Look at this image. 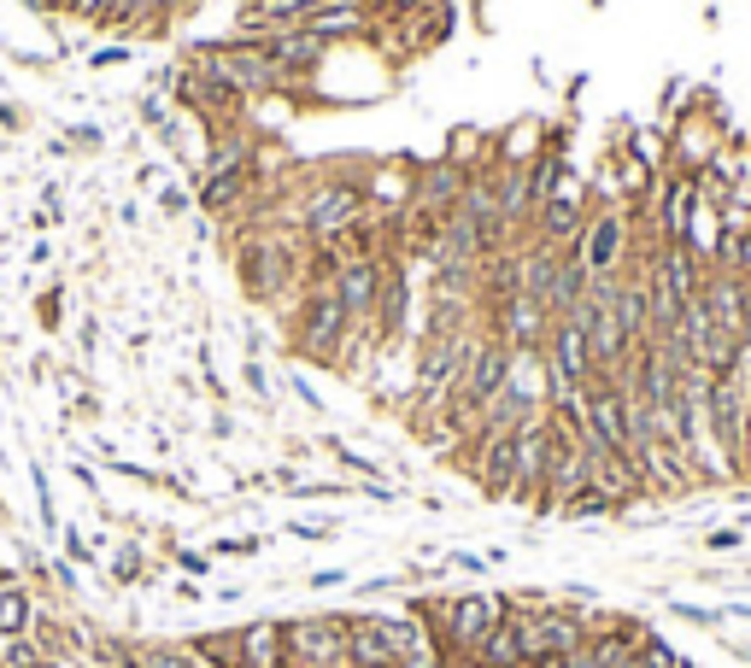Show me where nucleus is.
I'll return each mask as SVG.
<instances>
[{"instance_id":"nucleus-1","label":"nucleus","mask_w":751,"mask_h":668,"mask_svg":"<svg viewBox=\"0 0 751 668\" xmlns=\"http://www.w3.org/2000/svg\"><path fill=\"white\" fill-rule=\"evenodd\" d=\"M505 610H511V598H505V593H482V587H470V593H441V598H423V604H417V616L434 628V639H441V651H447L452 668L475 662L482 639L493 634V621H505Z\"/></svg>"},{"instance_id":"nucleus-2","label":"nucleus","mask_w":751,"mask_h":668,"mask_svg":"<svg viewBox=\"0 0 751 668\" xmlns=\"http://www.w3.org/2000/svg\"><path fill=\"white\" fill-rule=\"evenodd\" d=\"M188 71H200L206 82H218V89L241 94V100H277L288 94V77L277 71V59H270L264 48H253V41H194L182 59Z\"/></svg>"},{"instance_id":"nucleus-3","label":"nucleus","mask_w":751,"mask_h":668,"mask_svg":"<svg viewBox=\"0 0 751 668\" xmlns=\"http://www.w3.org/2000/svg\"><path fill=\"white\" fill-rule=\"evenodd\" d=\"M728 141H734V130H728V112L717 107V94L699 89L693 107H687V112L670 123V171H681V176L711 171Z\"/></svg>"},{"instance_id":"nucleus-4","label":"nucleus","mask_w":751,"mask_h":668,"mask_svg":"<svg viewBox=\"0 0 751 668\" xmlns=\"http://www.w3.org/2000/svg\"><path fill=\"white\" fill-rule=\"evenodd\" d=\"M364 212H370V205H364V188L359 182L323 176V182H311L306 194H300V235L311 246H336V241H347L352 229H359Z\"/></svg>"},{"instance_id":"nucleus-5","label":"nucleus","mask_w":751,"mask_h":668,"mask_svg":"<svg viewBox=\"0 0 751 668\" xmlns=\"http://www.w3.org/2000/svg\"><path fill=\"white\" fill-rule=\"evenodd\" d=\"M581 259L588 276H622L634 259V217L629 205H593L588 212V229H581V241L570 246Z\"/></svg>"},{"instance_id":"nucleus-6","label":"nucleus","mask_w":751,"mask_h":668,"mask_svg":"<svg viewBox=\"0 0 751 668\" xmlns=\"http://www.w3.org/2000/svg\"><path fill=\"white\" fill-rule=\"evenodd\" d=\"M288 634V668H347V616H294Z\"/></svg>"},{"instance_id":"nucleus-7","label":"nucleus","mask_w":751,"mask_h":668,"mask_svg":"<svg viewBox=\"0 0 751 668\" xmlns=\"http://www.w3.org/2000/svg\"><path fill=\"white\" fill-rule=\"evenodd\" d=\"M488 317V334L499 346H511V352H540L547 346V334H552V311L529 300V294H511V300H499L482 311Z\"/></svg>"},{"instance_id":"nucleus-8","label":"nucleus","mask_w":751,"mask_h":668,"mask_svg":"<svg viewBox=\"0 0 751 668\" xmlns=\"http://www.w3.org/2000/svg\"><path fill=\"white\" fill-rule=\"evenodd\" d=\"M540 358H547L552 382H570V387H588L593 375H599L593 346H588V328H581L575 311H570V317H552V334H547V346H540Z\"/></svg>"},{"instance_id":"nucleus-9","label":"nucleus","mask_w":751,"mask_h":668,"mask_svg":"<svg viewBox=\"0 0 751 668\" xmlns=\"http://www.w3.org/2000/svg\"><path fill=\"white\" fill-rule=\"evenodd\" d=\"M464 182L470 171H458L452 159H429V164H417V182H411V212H423L429 223H447L458 212V200H464Z\"/></svg>"},{"instance_id":"nucleus-10","label":"nucleus","mask_w":751,"mask_h":668,"mask_svg":"<svg viewBox=\"0 0 751 668\" xmlns=\"http://www.w3.org/2000/svg\"><path fill=\"white\" fill-rule=\"evenodd\" d=\"M388 264H393V259H382V253H359V259H341V264H336V300L347 305L352 323H359V317H376V294H382Z\"/></svg>"},{"instance_id":"nucleus-11","label":"nucleus","mask_w":751,"mask_h":668,"mask_svg":"<svg viewBox=\"0 0 751 668\" xmlns=\"http://www.w3.org/2000/svg\"><path fill=\"white\" fill-rule=\"evenodd\" d=\"M236 645H241L247 668H288V634H282L277 616H259V621H247V628H236Z\"/></svg>"},{"instance_id":"nucleus-12","label":"nucleus","mask_w":751,"mask_h":668,"mask_svg":"<svg viewBox=\"0 0 751 668\" xmlns=\"http://www.w3.org/2000/svg\"><path fill=\"white\" fill-rule=\"evenodd\" d=\"M347 668H400L376 616H347Z\"/></svg>"},{"instance_id":"nucleus-13","label":"nucleus","mask_w":751,"mask_h":668,"mask_svg":"<svg viewBox=\"0 0 751 668\" xmlns=\"http://www.w3.org/2000/svg\"><path fill=\"white\" fill-rule=\"evenodd\" d=\"M547 123L540 118H523V123H511L505 135H493V164H534L540 148H547Z\"/></svg>"},{"instance_id":"nucleus-14","label":"nucleus","mask_w":751,"mask_h":668,"mask_svg":"<svg viewBox=\"0 0 751 668\" xmlns=\"http://www.w3.org/2000/svg\"><path fill=\"white\" fill-rule=\"evenodd\" d=\"M529 651H523V634H517V616L505 610V621H493V634L482 639L475 651V668H523Z\"/></svg>"},{"instance_id":"nucleus-15","label":"nucleus","mask_w":751,"mask_h":668,"mask_svg":"<svg viewBox=\"0 0 751 668\" xmlns=\"http://www.w3.org/2000/svg\"><path fill=\"white\" fill-rule=\"evenodd\" d=\"M66 657H53L48 645H36L30 634H12V639H0V668H59Z\"/></svg>"},{"instance_id":"nucleus-16","label":"nucleus","mask_w":751,"mask_h":668,"mask_svg":"<svg viewBox=\"0 0 751 668\" xmlns=\"http://www.w3.org/2000/svg\"><path fill=\"white\" fill-rule=\"evenodd\" d=\"M558 516H563V522H604V516H622V510H617L599 487H581V493L570 498V505L558 510Z\"/></svg>"},{"instance_id":"nucleus-17","label":"nucleus","mask_w":751,"mask_h":668,"mask_svg":"<svg viewBox=\"0 0 751 668\" xmlns=\"http://www.w3.org/2000/svg\"><path fill=\"white\" fill-rule=\"evenodd\" d=\"M634 657H640V668H687L681 645H670V639H663L658 628H652V634L640 639V651H634Z\"/></svg>"},{"instance_id":"nucleus-18","label":"nucleus","mask_w":751,"mask_h":668,"mask_svg":"<svg viewBox=\"0 0 751 668\" xmlns=\"http://www.w3.org/2000/svg\"><path fill=\"white\" fill-rule=\"evenodd\" d=\"M141 575H148V557H141V546H123V551L112 557V580H118V587H136Z\"/></svg>"},{"instance_id":"nucleus-19","label":"nucleus","mask_w":751,"mask_h":668,"mask_svg":"<svg viewBox=\"0 0 751 668\" xmlns=\"http://www.w3.org/2000/svg\"><path fill=\"white\" fill-rule=\"evenodd\" d=\"M259 551H264L259 534H229V539H218V546H212V557H259Z\"/></svg>"},{"instance_id":"nucleus-20","label":"nucleus","mask_w":751,"mask_h":668,"mask_svg":"<svg viewBox=\"0 0 751 668\" xmlns=\"http://www.w3.org/2000/svg\"><path fill=\"white\" fill-rule=\"evenodd\" d=\"M241 382H247V387H253V393H259V399H277V382H270V370H264L259 358H247V364H241Z\"/></svg>"},{"instance_id":"nucleus-21","label":"nucleus","mask_w":751,"mask_h":668,"mask_svg":"<svg viewBox=\"0 0 751 668\" xmlns=\"http://www.w3.org/2000/svg\"><path fill=\"white\" fill-rule=\"evenodd\" d=\"M740 546H745V528H734V522L704 534V551H740Z\"/></svg>"},{"instance_id":"nucleus-22","label":"nucleus","mask_w":751,"mask_h":668,"mask_svg":"<svg viewBox=\"0 0 751 668\" xmlns=\"http://www.w3.org/2000/svg\"><path fill=\"white\" fill-rule=\"evenodd\" d=\"M59 539H66V563H94V546L82 528H59Z\"/></svg>"},{"instance_id":"nucleus-23","label":"nucleus","mask_w":751,"mask_h":668,"mask_svg":"<svg viewBox=\"0 0 751 668\" xmlns=\"http://www.w3.org/2000/svg\"><path fill=\"white\" fill-rule=\"evenodd\" d=\"M188 205H200V200H194V194H182V188H159V212H164V217H182Z\"/></svg>"},{"instance_id":"nucleus-24","label":"nucleus","mask_w":751,"mask_h":668,"mask_svg":"<svg viewBox=\"0 0 751 668\" xmlns=\"http://www.w3.org/2000/svg\"><path fill=\"white\" fill-rule=\"evenodd\" d=\"M288 387H294V399H300L306 411H323V399H318V387H311V382H306V375H300V370H288Z\"/></svg>"},{"instance_id":"nucleus-25","label":"nucleus","mask_w":751,"mask_h":668,"mask_svg":"<svg viewBox=\"0 0 751 668\" xmlns=\"http://www.w3.org/2000/svg\"><path fill=\"white\" fill-rule=\"evenodd\" d=\"M177 569L200 580V575H212V557H206V551H188V546H182V551H177Z\"/></svg>"},{"instance_id":"nucleus-26","label":"nucleus","mask_w":751,"mask_h":668,"mask_svg":"<svg viewBox=\"0 0 751 668\" xmlns=\"http://www.w3.org/2000/svg\"><path fill=\"white\" fill-rule=\"evenodd\" d=\"M288 534H300V539H336V522H288Z\"/></svg>"},{"instance_id":"nucleus-27","label":"nucleus","mask_w":751,"mask_h":668,"mask_svg":"<svg viewBox=\"0 0 751 668\" xmlns=\"http://www.w3.org/2000/svg\"><path fill=\"white\" fill-rule=\"evenodd\" d=\"M123 59H130V48H100V53H89V65L107 71V65H123Z\"/></svg>"},{"instance_id":"nucleus-28","label":"nucleus","mask_w":751,"mask_h":668,"mask_svg":"<svg viewBox=\"0 0 751 668\" xmlns=\"http://www.w3.org/2000/svg\"><path fill=\"white\" fill-rule=\"evenodd\" d=\"M311 587H318V593H329V587H347V569H318V575H311Z\"/></svg>"},{"instance_id":"nucleus-29","label":"nucleus","mask_w":751,"mask_h":668,"mask_svg":"<svg viewBox=\"0 0 751 668\" xmlns=\"http://www.w3.org/2000/svg\"><path fill=\"white\" fill-rule=\"evenodd\" d=\"M59 311H66V300H59V294H41V323L59 328Z\"/></svg>"},{"instance_id":"nucleus-30","label":"nucleus","mask_w":751,"mask_h":668,"mask_svg":"<svg viewBox=\"0 0 751 668\" xmlns=\"http://www.w3.org/2000/svg\"><path fill=\"white\" fill-rule=\"evenodd\" d=\"M24 7H30V12H66L71 0H24Z\"/></svg>"},{"instance_id":"nucleus-31","label":"nucleus","mask_w":751,"mask_h":668,"mask_svg":"<svg viewBox=\"0 0 751 668\" xmlns=\"http://www.w3.org/2000/svg\"><path fill=\"white\" fill-rule=\"evenodd\" d=\"M0 130H18V112L12 107H0Z\"/></svg>"},{"instance_id":"nucleus-32","label":"nucleus","mask_w":751,"mask_h":668,"mask_svg":"<svg viewBox=\"0 0 751 668\" xmlns=\"http://www.w3.org/2000/svg\"><path fill=\"white\" fill-rule=\"evenodd\" d=\"M523 668H563V657H534V662H523Z\"/></svg>"}]
</instances>
